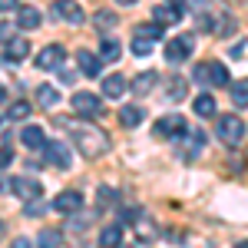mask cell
Segmentation results:
<instances>
[{
  "instance_id": "obj_1",
  "label": "cell",
  "mask_w": 248,
  "mask_h": 248,
  "mask_svg": "<svg viewBox=\"0 0 248 248\" xmlns=\"http://www.w3.org/2000/svg\"><path fill=\"white\" fill-rule=\"evenodd\" d=\"M57 123L66 126V129H73L66 119H57ZM73 146H77L86 159H96V155L109 153V136L103 133V129H96V126H77V129H73Z\"/></svg>"
},
{
  "instance_id": "obj_2",
  "label": "cell",
  "mask_w": 248,
  "mask_h": 248,
  "mask_svg": "<svg viewBox=\"0 0 248 248\" xmlns=\"http://www.w3.org/2000/svg\"><path fill=\"white\" fill-rule=\"evenodd\" d=\"M155 40H162V23H142V27H136L133 33V53L136 57H149L155 46Z\"/></svg>"
},
{
  "instance_id": "obj_3",
  "label": "cell",
  "mask_w": 248,
  "mask_h": 248,
  "mask_svg": "<svg viewBox=\"0 0 248 248\" xmlns=\"http://www.w3.org/2000/svg\"><path fill=\"white\" fill-rule=\"evenodd\" d=\"M215 133H218V139L225 142V146H238L242 139H245V123L238 119V116H218V126H215Z\"/></svg>"
},
{
  "instance_id": "obj_4",
  "label": "cell",
  "mask_w": 248,
  "mask_h": 248,
  "mask_svg": "<svg viewBox=\"0 0 248 248\" xmlns=\"http://www.w3.org/2000/svg\"><path fill=\"white\" fill-rule=\"evenodd\" d=\"M192 50H195V37L192 33H179V37H172L166 43V60L169 63H182V60L192 57Z\"/></svg>"
},
{
  "instance_id": "obj_5",
  "label": "cell",
  "mask_w": 248,
  "mask_h": 248,
  "mask_svg": "<svg viewBox=\"0 0 248 248\" xmlns=\"http://www.w3.org/2000/svg\"><path fill=\"white\" fill-rule=\"evenodd\" d=\"M186 129H189V126H186V119H182L179 113H166V116H159V119L153 123V133L162 136V139H166V136H175V139H179Z\"/></svg>"
},
{
  "instance_id": "obj_6",
  "label": "cell",
  "mask_w": 248,
  "mask_h": 248,
  "mask_svg": "<svg viewBox=\"0 0 248 248\" xmlns=\"http://www.w3.org/2000/svg\"><path fill=\"white\" fill-rule=\"evenodd\" d=\"M70 103H73V113L86 116V119L103 113V99H99L96 93H73V96H70Z\"/></svg>"
},
{
  "instance_id": "obj_7",
  "label": "cell",
  "mask_w": 248,
  "mask_h": 248,
  "mask_svg": "<svg viewBox=\"0 0 248 248\" xmlns=\"http://www.w3.org/2000/svg\"><path fill=\"white\" fill-rule=\"evenodd\" d=\"M10 189H14V195H17L20 202H33V199L43 195V186H40V179H33V175H20V179H14Z\"/></svg>"
},
{
  "instance_id": "obj_8",
  "label": "cell",
  "mask_w": 248,
  "mask_h": 248,
  "mask_svg": "<svg viewBox=\"0 0 248 248\" xmlns=\"http://www.w3.org/2000/svg\"><path fill=\"white\" fill-rule=\"evenodd\" d=\"M43 159L57 169H70L73 162V153L66 149V142H43Z\"/></svg>"
},
{
  "instance_id": "obj_9",
  "label": "cell",
  "mask_w": 248,
  "mask_h": 248,
  "mask_svg": "<svg viewBox=\"0 0 248 248\" xmlns=\"http://www.w3.org/2000/svg\"><path fill=\"white\" fill-rule=\"evenodd\" d=\"M63 60H66V50L60 43H50V46H43L37 53V70H60Z\"/></svg>"
},
{
  "instance_id": "obj_10",
  "label": "cell",
  "mask_w": 248,
  "mask_h": 248,
  "mask_svg": "<svg viewBox=\"0 0 248 248\" xmlns=\"http://www.w3.org/2000/svg\"><path fill=\"white\" fill-rule=\"evenodd\" d=\"M53 14H57L60 20H66V23H73V27L83 23V7H79L77 0H57V3H53Z\"/></svg>"
},
{
  "instance_id": "obj_11",
  "label": "cell",
  "mask_w": 248,
  "mask_h": 248,
  "mask_svg": "<svg viewBox=\"0 0 248 248\" xmlns=\"http://www.w3.org/2000/svg\"><path fill=\"white\" fill-rule=\"evenodd\" d=\"M53 209L63 212V215H73V212L83 209V195H79L77 189H66V192H60L57 199H53Z\"/></svg>"
},
{
  "instance_id": "obj_12",
  "label": "cell",
  "mask_w": 248,
  "mask_h": 248,
  "mask_svg": "<svg viewBox=\"0 0 248 248\" xmlns=\"http://www.w3.org/2000/svg\"><path fill=\"white\" fill-rule=\"evenodd\" d=\"M155 83H159V77H155L153 70H142L139 77H133V83H129V90H133L136 96H149L155 90Z\"/></svg>"
},
{
  "instance_id": "obj_13",
  "label": "cell",
  "mask_w": 248,
  "mask_h": 248,
  "mask_svg": "<svg viewBox=\"0 0 248 248\" xmlns=\"http://www.w3.org/2000/svg\"><path fill=\"white\" fill-rule=\"evenodd\" d=\"M77 63H79V73H83V77H90V79L99 77V66H103V60L93 57L90 50H79V53H77Z\"/></svg>"
},
{
  "instance_id": "obj_14",
  "label": "cell",
  "mask_w": 248,
  "mask_h": 248,
  "mask_svg": "<svg viewBox=\"0 0 248 248\" xmlns=\"http://www.w3.org/2000/svg\"><path fill=\"white\" fill-rule=\"evenodd\" d=\"M182 149H186V159H195V155L205 149V133H202L199 126H192V129H189V139L182 142Z\"/></svg>"
},
{
  "instance_id": "obj_15",
  "label": "cell",
  "mask_w": 248,
  "mask_h": 248,
  "mask_svg": "<svg viewBox=\"0 0 248 248\" xmlns=\"http://www.w3.org/2000/svg\"><path fill=\"white\" fill-rule=\"evenodd\" d=\"M20 142H23L27 149H43V142H46V133H43L40 126H23V133H20Z\"/></svg>"
},
{
  "instance_id": "obj_16",
  "label": "cell",
  "mask_w": 248,
  "mask_h": 248,
  "mask_svg": "<svg viewBox=\"0 0 248 248\" xmlns=\"http://www.w3.org/2000/svg\"><path fill=\"white\" fill-rule=\"evenodd\" d=\"M30 57V43L27 40H10L7 43V63H23V60Z\"/></svg>"
},
{
  "instance_id": "obj_17",
  "label": "cell",
  "mask_w": 248,
  "mask_h": 248,
  "mask_svg": "<svg viewBox=\"0 0 248 248\" xmlns=\"http://www.w3.org/2000/svg\"><path fill=\"white\" fill-rule=\"evenodd\" d=\"M123 245V225H106L99 232V248H119Z\"/></svg>"
},
{
  "instance_id": "obj_18",
  "label": "cell",
  "mask_w": 248,
  "mask_h": 248,
  "mask_svg": "<svg viewBox=\"0 0 248 248\" xmlns=\"http://www.w3.org/2000/svg\"><path fill=\"white\" fill-rule=\"evenodd\" d=\"M205 73H209V86H229V70H225L218 60L205 63Z\"/></svg>"
},
{
  "instance_id": "obj_19",
  "label": "cell",
  "mask_w": 248,
  "mask_h": 248,
  "mask_svg": "<svg viewBox=\"0 0 248 248\" xmlns=\"http://www.w3.org/2000/svg\"><path fill=\"white\" fill-rule=\"evenodd\" d=\"M153 20H155V23H162V27H169V23L179 20V7H172V3H159V7H153Z\"/></svg>"
},
{
  "instance_id": "obj_20",
  "label": "cell",
  "mask_w": 248,
  "mask_h": 248,
  "mask_svg": "<svg viewBox=\"0 0 248 248\" xmlns=\"http://www.w3.org/2000/svg\"><path fill=\"white\" fill-rule=\"evenodd\" d=\"M126 93V77H119V73H109V77L103 79V96H123Z\"/></svg>"
},
{
  "instance_id": "obj_21",
  "label": "cell",
  "mask_w": 248,
  "mask_h": 248,
  "mask_svg": "<svg viewBox=\"0 0 248 248\" xmlns=\"http://www.w3.org/2000/svg\"><path fill=\"white\" fill-rule=\"evenodd\" d=\"M119 53H123L119 40H113V37L99 40V60H106V63H116V60H119Z\"/></svg>"
},
{
  "instance_id": "obj_22",
  "label": "cell",
  "mask_w": 248,
  "mask_h": 248,
  "mask_svg": "<svg viewBox=\"0 0 248 248\" xmlns=\"http://www.w3.org/2000/svg\"><path fill=\"white\" fill-rule=\"evenodd\" d=\"M192 109H195V116H202V119H209V116H215V96H209V93L195 96Z\"/></svg>"
},
{
  "instance_id": "obj_23",
  "label": "cell",
  "mask_w": 248,
  "mask_h": 248,
  "mask_svg": "<svg viewBox=\"0 0 248 248\" xmlns=\"http://www.w3.org/2000/svg\"><path fill=\"white\" fill-rule=\"evenodd\" d=\"M17 27H23V30H37V27H40V10H37V7H20Z\"/></svg>"
},
{
  "instance_id": "obj_24",
  "label": "cell",
  "mask_w": 248,
  "mask_h": 248,
  "mask_svg": "<svg viewBox=\"0 0 248 248\" xmlns=\"http://www.w3.org/2000/svg\"><path fill=\"white\" fill-rule=\"evenodd\" d=\"M186 79H179V77H172L169 83H166V99H172V103H182L186 99Z\"/></svg>"
},
{
  "instance_id": "obj_25",
  "label": "cell",
  "mask_w": 248,
  "mask_h": 248,
  "mask_svg": "<svg viewBox=\"0 0 248 248\" xmlns=\"http://www.w3.org/2000/svg\"><path fill=\"white\" fill-rule=\"evenodd\" d=\"M37 245H40V248H60V245H63V232L43 229V232L37 235Z\"/></svg>"
},
{
  "instance_id": "obj_26",
  "label": "cell",
  "mask_w": 248,
  "mask_h": 248,
  "mask_svg": "<svg viewBox=\"0 0 248 248\" xmlns=\"http://www.w3.org/2000/svg\"><path fill=\"white\" fill-rule=\"evenodd\" d=\"M119 123L129 126V129H136V126L142 123V109H139V106H123V109H119Z\"/></svg>"
},
{
  "instance_id": "obj_27",
  "label": "cell",
  "mask_w": 248,
  "mask_h": 248,
  "mask_svg": "<svg viewBox=\"0 0 248 248\" xmlns=\"http://www.w3.org/2000/svg\"><path fill=\"white\" fill-rule=\"evenodd\" d=\"M30 109H33V106H30L27 99H17V103H10V109H7V119H10V123H17V119H27V116H30Z\"/></svg>"
},
{
  "instance_id": "obj_28",
  "label": "cell",
  "mask_w": 248,
  "mask_h": 248,
  "mask_svg": "<svg viewBox=\"0 0 248 248\" xmlns=\"http://www.w3.org/2000/svg\"><path fill=\"white\" fill-rule=\"evenodd\" d=\"M232 103L235 106H248V79H235L232 83Z\"/></svg>"
},
{
  "instance_id": "obj_29",
  "label": "cell",
  "mask_w": 248,
  "mask_h": 248,
  "mask_svg": "<svg viewBox=\"0 0 248 248\" xmlns=\"http://www.w3.org/2000/svg\"><path fill=\"white\" fill-rule=\"evenodd\" d=\"M37 103L43 106V109H50V106H57V103H60V93L53 90V86H40V90H37Z\"/></svg>"
},
{
  "instance_id": "obj_30",
  "label": "cell",
  "mask_w": 248,
  "mask_h": 248,
  "mask_svg": "<svg viewBox=\"0 0 248 248\" xmlns=\"http://www.w3.org/2000/svg\"><path fill=\"white\" fill-rule=\"evenodd\" d=\"M93 23H96V30H113V27L119 23V20H116V14H113V10H96Z\"/></svg>"
},
{
  "instance_id": "obj_31",
  "label": "cell",
  "mask_w": 248,
  "mask_h": 248,
  "mask_svg": "<svg viewBox=\"0 0 248 248\" xmlns=\"http://www.w3.org/2000/svg\"><path fill=\"white\" fill-rule=\"evenodd\" d=\"M46 209H53V205H46V202H40V199H33V202L27 205V215H30V218H37V215H43Z\"/></svg>"
},
{
  "instance_id": "obj_32",
  "label": "cell",
  "mask_w": 248,
  "mask_h": 248,
  "mask_svg": "<svg viewBox=\"0 0 248 248\" xmlns=\"http://www.w3.org/2000/svg\"><path fill=\"white\" fill-rule=\"evenodd\" d=\"M10 40H17V27L14 23H0V43H10Z\"/></svg>"
},
{
  "instance_id": "obj_33",
  "label": "cell",
  "mask_w": 248,
  "mask_h": 248,
  "mask_svg": "<svg viewBox=\"0 0 248 248\" xmlns=\"http://www.w3.org/2000/svg\"><path fill=\"white\" fill-rule=\"evenodd\" d=\"M242 53H245V40H235V43L229 46V57L232 60H242Z\"/></svg>"
},
{
  "instance_id": "obj_34",
  "label": "cell",
  "mask_w": 248,
  "mask_h": 248,
  "mask_svg": "<svg viewBox=\"0 0 248 248\" xmlns=\"http://www.w3.org/2000/svg\"><path fill=\"white\" fill-rule=\"evenodd\" d=\"M113 199H116V192H113V189H99V192H96V202H99V205H109Z\"/></svg>"
},
{
  "instance_id": "obj_35",
  "label": "cell",
  "mask_w": 248,
  "mask_h": 248,
  "mask_svg": "<svg viewBox=\"0 0 248 248\" xmlns=\"http://www.w3.org/2000/svg\"><path fill=\"white\" fill-rule=\"evenodd\" d=\"M192 79H195V83H202V86L209 83V73H205V63H199V66H195V73H192Z\"/></svg>"
},
{
  "instance_id": "obj_36",
  "label": "cell",
  "mask_w": 248,
  "mask_h": 248,
  "mask_svg": "<svg viewBox=\"0 0 248 248\" xmlns=\"http://www.w3.org/2000/svg\"><path fill=\"white\" fill-rule=\"evenodd\" d=\"M57 73H60V79H63L66 86H73V83H77V73H70V70H63V66H60Z\"/></svg>"
},
{
  "instance_id": "obj_37",
  "label": "cell",
  "mask_w": 248,
  "mask_h": 248,
  "mask_svg": "<svg viewBox=\"0 0 248 248\" xmlns=\"http://www.w3.org/2000/svg\"><path fill=\"white\" fill-rule=\"evenodd\" d=\"M0 10L10 14V10H20V0H0Z\"/></svg>"
},
{
  "instance_id": "obj_38",
  "label": "cell",
  "mask_w": 248,
  "mask_h": 248,
  "mask_svg": "<svg viewBox=\"0 0 248 248\" xmlns=\"http://www.w3.org/2000/svg\"><path fill=\"white\" fill-rule=\"evenodd\" d=\"M10 162H14V153L10 149H0V169H7Z\"/></svg>"
},
{
  "instance_id": "obj_39",
  "label": "cell",
  "mask_w": 248,
  "mask_h": 248,
  "mask_svg": "<svg viewBox=\"0 0 248 248\" xmlns=\"http://www.w3.org/2000/svg\"><path fill=\"white\" fill-rule=\"evenodd\" d=\"M10 248H30V242H27V238H17V242H14Z\"/></svg>"
},
{
  "instance_id": "obj_40",
  "label": "cell",
  "mask_w": 248,
  "mask_h": 248,
  "mask_svg": "<svg viewBox=\"0 0 248 248\" xmlns=\"http://www.w3.org/2000/svg\"><path fill=\"white\" fill-rule=\"evenodd\" d=\"M116 3H123V7H136V0H116Z\"/></svg>"
},
{
  "instance_id": "obj_41",
  "label": "cell",
  "mask_w": 248,
  "mask_h": 248,
  "mask_svg": "<svg viewBox=\"0 0 248 248\" xmlns=\"http://www.w3.org/2000/svg\"><path fill=\"white\" fill-rule=\"evenodd\" d=\"M172 7H179V10H182V3H186V0H169Z\"/></svg>"
},
{
  "instance_id": "obj_42",
  "label": "cell",
  "mask_w": 248,
  "mask_h": 248,
  "mask_svg": "<svg viewBox=\"0 0 248 248\" xmlns=\"http://www.w3.org/2000/svg\"><path fill=\"white\" fill-rule=\"evenodd\" d=\"M3 99H7V90H3V86H0V103H3Z\"/></svg>"
},
{
  "instance_id": "obj_43",
  "label": "cell",
  "mask_w": 248,
  "mask_h": 248,
  "mask_svg": "<svg viewBox=\"0 0 248 248\" xmlns=\"http://www.w3.org/2000/svg\"><path fill=\"white\" fill-rule=\"evenodd\" d=\"M235 248H248V238H245V242H238V245H235Z\"/></svg>"
}]
</instances>
